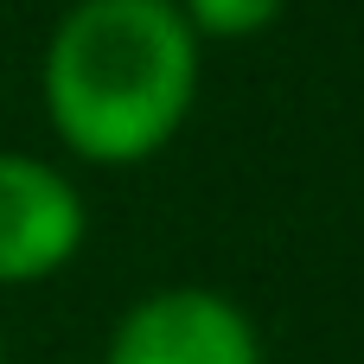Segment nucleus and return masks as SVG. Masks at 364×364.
<instances>
[{"instance_id":"f03ea898","label":"nucleus","mask_w":364,"mask_h":364,"mask_svg":"<svg viewBox=\"0 0 364 364\" xmlns=\"http://www.w3.org/2000/svg\"><path fill=\"white\" fill-rule=\"evenodd\" d=\"M102 364H262V339L218 288H160L122 314Z\"/></svg>"},{"instance_id":"7ed1b4c3","label":"nucleus","mask_w":364,"mask_h":364,"mask_svg":"<svg viewBox=\"0 0 364 364\" xmlns=\"http://www.w3.org/2000/svg\"><path fill=\"white\" fill-rule=\"evenodd\" d=\"M77 250H83L77 186L32 154H0V288L45 282Z\"/></svg>"},{"instance_id":"39448f33","label":"nucleus","mask_w":364,"mask_h":364,"mask_svg":"<svg viewBox=\"0 0 364 364\" xmlns=\"http://www.w3.org/2000/svg\"><path fill=\"white\" fill-rule=\"evenodd\" d=\"M0 364H6V339H0Z\"/></svg>"},{"instance_id":"20e7f679","label":"nucleus","mask_w":364,"mask_h":364,"mask_svg":"<svg viewBox=\"0 0 364 364\" xmlns=\"http://www.w3.org/2000/svg\"><path fill=\"white\" fill-rule=\"evenodd\" d=\"M288 0H179L186 26L205 32V38H256L262 26L282 19Z\"/></svg>"},{"instance_id":"f257e3e1","label":"nucleus","mask_w":364,"mask_h":364,"mask_svg":"<svg viewBox=\"0 0 364 364\" xmlns=\"http://www.w3.org/2000/svg\"><path fill=\"white\" fill-rule=\"evenodd\" d=\"M198 96V32L173 0H77L45 45V115L96 166L154 160Z\"/></svg>"}]
</instances>
